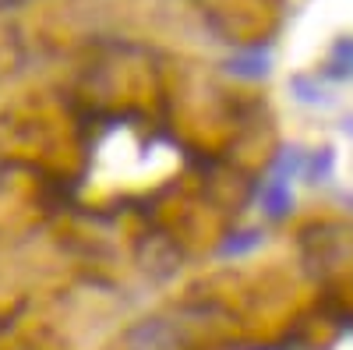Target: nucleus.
<instances>
[{
  "label": "nucleus",
  "instance_id": "nucleus-1",
  "mask_svg": "<svg viewBox=\"0 0 353 350\" xmlns=\"http://www.w3.org/2000/svg\"><path fill=\"white\" fill-rule=\"evenodd\" d=\"M261 209H265V216H272V220L290 216V209H293V191H290V184H286V181H272L269 188L261 191Z\"/></svg>",
  "mask_w": 353,
  "mask_h": 350
},
{
  "label": "nucleus",
  "instance_id": "nucleus-2",
  "mask_svg": "<svg viewBox=\"0 0 353 350\" xmlns=\"http://www.w3.org/2000/svg\"><path fill=\"white\" fill-rule=\"evenodd\" d=\"M332 159L336 153L332 149H318V153H307V163H304V177L307 181H321L325 173L332 170Z\"/></svg>",
  "mask_w": 353,
  "mask_h": 350
},
{
  "label": "nucleus",
  "instance_id": "nucleus-3",
  "mask_svg": "<svg viewBox=\"0 0 353 350\" xmlns=\"http://www.w3.org/2000/svg\"><path fill=\"white\" fill-rule=\"evenodd\" d=\"M332 68L343 78H353V39H339L332 46Z\"/></svg>",
  "mask_w": 353,
  "mask_h": 350
},
{
  "label": "nucleus",
  "instance_id": "nucleus-4",
  "mask_svg": "<svg viewBox=\"0 0 353 350\" xmlns=\"http://www.w3.org/2000/svg\"><path fill=\"white\" fill-rule=\"evenodd\" d=\"M233 71H237V75H248V78H254V75H265V71H269V57H244V61H233L230 64Z\"/></svg>",
  "mask_w": 353,
  "mask_h": 350
},
{
  "label": "nucleus",
  "instance_id": "nucleus-5",
  "mask_svg": "<svg viewBox=\"0 0 353 350\" xmlns=\"http://www.w3.org/2000/svg\"><path fill=\"white\" fill-rule=\"evenodd\" d=\"M254 241H258V233H254V230H248V233H237L233 241H226V244H223V255H241V251H248Z\"/></svg>",
  "mask_w": 353,
  "mask_h": 350
}]
</instances>
